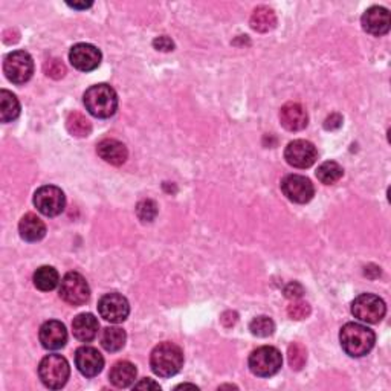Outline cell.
<instances>
[{
	"label": "cell",
	"instance_id": "cell-8",
	"mask_svg": "<svg viewBox=\"0 0 391 391\" xmlns=\"http://www.w3.org/2000/svg\"><path fill=\"white\" fill-rule=\"evenodd\" d=\"M90 296V287L86 278L78 272H68L60 283V298L71 306L86 304Z\"/></svg>",
	"mask_w": 391,
	"mask_h": 391
},
{
	"label": "cell",
	"instance_id": "cell-22",
	"mask_svg": "<svg viewBox=\"0 0 391 391\" xmlns=\"http://www.w3.org/2000/svg\"><path fill=\"white\" fill-rule=\"evenodd\" d=\"M277 26V16L274 9L267 6H258L251 16V28L257 32H269Z\"/></svg>",
	"mask_w": 391,
	"mask_h": 391
},
{
	"label": "cell",
	"instance_id": "cell-31",
	"mask_svg": "<svg viewBox=\"0 0 391 391\" xmlns=\"http://www.w3.org/2000/svg\"><path fill=\"white\" fill-rule=\"evenodd\" d=\"M43 71L46 76L54 80H61L66 76V66L60 59H49L43 64Z\"/></svg>",
	"mask_w": 391,
	"mask_h": 391
},
{
	"label": "cell",
	"instance_id": "cell-5",
	"mask_svg": "<svg viewBox=\"0 0 391 391\" xmlns=\"http://www.w3.org/2000/svg\"><path fill=\"white\" fill-rule=\"evenodd\" d=\"M249 370L258 378H271L282 368L283 358L278 349L271 346L258 347L249 355Z\"/></svg>",
	"mask_w": 391,
	"mask_h": 391
},
{
	"label": "cell",
	"instance_id": "cell-12",
	"mask_svg": "<svg viewBox=\"0 0 391 391\" xmlns=\"http://www.w3.org/2000/svg\"><path fill=\"white\" fill-rule=\"evenodd\" d=\"M282 191L287 199L295 203L311 202L315 194V188L311 179H307L300 174L286 176L282 181Z\"/></svg>",
	"mask_w": 391,
	"mask_h": 391
},
{
	"label": "cell",
	"instance_id": "cell-3",
	"mask_svg": "<svg viewBox=\"0 0 391 391\" xmlns=\"http://www.w3.org/2000/svg\"><path fill=\"white\" fill-rule=\"evenodd\" d=\"M85 106L89 114L100 119H106L115 115L118 109V95L109 85H95L85 92Z\"/></svg>",
	"mask_w": 391,
	"mask_h": 391
},
{
	"label": "cell",
	"instance_id": "cell-13",
	"mask_svg": "<svg viewBox=\"0 0 391 391\" xmlns=\"http://www.w3.org/2000/svg\"><path fill=\"white\" fill-rule=\"evenodd\" d=\"M71 64L81 72H90L100 66L101 63V52L94 44L89 43H78L72 46L69 52Z\"/></svg>",
	"mask_w": 391,
	"mask_h": 391
},
{
	"label": "cell",
	"instance_id": "cell-15",
	"mask_svg": "<svg viewBox=\"0 0 391 391\" xmlns=\"http://www.w3.org/2000/svg\"><path fill=\"white\" fill-rule=\"evenodd\" d=\"M39 338L42 346L46 350H59L66 346L68 330L64 327L63 323L57 320H51V321H46L40 327Z\"/></svg>",
	"mask_w": 391,
	"mask_h": 391
},
{
	"label": "cell",
	"instance_id": "cell-33",
	"mask_svg": "<svg viewBox=\"0 0 391 391\" xmlns=\"http://www.w3.org/2000/svg\"><path fill=\"white\" fill-rule=\"evenodd\" d=\"M303 294H304L303 286L296 282L289 283L284 287V296L289 298V300H298Z\"/></svg>",
	"mask_w": 391,
	"mask_h": 391
},
{
	"label": "cell",
	"instance_id": "cell-23",
	"mask_svg": "<svg viewBox=\"0 0 391 391\" xmlns=\"http://www.w3.org/2000/svg\"><path fill=\"white\" fill-rule=\"evenodd\" d=\"M20 115V102L9 90H0V119L2 123H11Z\"/></svg>",
	"mask_w": 391,
	"mask_h": 391
},
{
	"label": "cell",
	"instance_id": "cell-29",
	"mask_svg": "<svg viewBox=\"0 0 391 391\" xmlns=\"http://www.w3.org/2000/svg\"><path fill=\"white\" fill-rule=\"evenodd\" d=\"M287 358H289V366L292 370L298 371L306 366L307 361V350L300 342H292L287 349Z\"/></svg>",
	"mask_w": 391,
	"mask_h": 391
},
{
	"label": "cell",
	"instance_id": "cell-2",
	"mask_svg": "<svg viewBox=\"0 0 391 391\" xmlns=\"http://www.w3.org/2000/svg\"><path fill=\"white\" fill-rule=\"evenodd\" d=\"M150 367L153 373L161 378L178 375L184 367V351L173 342H161L150 355Z\"/></svg>",
	"mask_w": 391,
	"mask_h": 391
},
{
	"label": "cell",
	"instance_id": "cell-32",
	"mask_svg": "<svg viewBox=\"0 0 391 391\" xmlns=\"http://www.w3.org/2000/svg\"><path fill=\"white\" fill-rule=\"evenodd\" d=\"M287 315L292 320H304L311 315V306L304 301H294L292 304L287 306Z\"/></svg>",
	"mask_w": 391,
	"mask_h": 391
},
{
	"label": "cell",
	"instance_id": "cell-9",
	"mask_svg": "<svg viewBox=\"0 0 391 391\" xmlns=\"http://www.w3.org/2000/svg\"><path fill=\"white\" fill-rule=\"evenodd\" d=\"M34 205L43 216L55 217L63 212L64 205H66V198L64 193L54 185H44L34 194Z\"/></svg>",
	"mask_w": 391,
	"mask_h": 391
},
{
	"label": "cell",
	"instance_id": "cell-24",
	"mask_svg": "<svg viewBox=\"0 0 391 391\" xmlns=\"http://www.w3.org/2000/svg\"><path fill=\"white\" fill-rule=\"evenodd\" d=\"M60 283V275L57 272V269H54L52 266H42L35 271L34 274V284L37 289H40L43 292H48L55 289Z\"/></svg>",
	"mask_w": 391,
	"mask_h": 391
},
{
	"label": "cell",
	"instance_id": "cell-37",
	"mask_svg": "<svg viewBox=\"0 0 391 391\" xmlns=\"http://www.w3.org/2000/svg\"><path fill=\"white\" fill-rule=\"evenodd\" d=\"M68 5L73 9H88L92 6V2H68Z\"/></svg>",
	"mask_w": 391,
	"mask_h": 391
},
{
	"label": "cell",
	"instance_id": "cell-21",
	"mask_svg": "<svg viewBox=\"0 0 391 391\" xmlns=\"http://www.w3.org/2000/svg\"><path fill=\"white\" fill-rule=\"evenodd\" d=\"M110 383L118 388H127L135 383L136 379V367L128 361H119L112 367L109 373Z\"/></svg>",
	"mask_w": 391,
	"mask_h": 391
},
{
	"label": "cell",
	"instance_id": "cell-20",
	"mask_svg": "<svg viewBox=\"0 0 391 391\" xmlns=\"http://www.w3.org/2000/svg\"><path fill=\"white\" fill-rule=\"evenodd\" d=\"M18 232L26 241H39L46 236V225L35 214L28 212L18 223Z\"/></svg>",
	"mask_w": 391,
	"mask_h": 391
},
{
	"label": "cell",
	"instance_id": "cell-35",
	"mask_svg": "<svg viewBox=\"0 0 391 391\" xmlns=\"http://www.w3.org/2000/svg\"><path fill=\"white\" fill-rule=\"evenodd\" d=\"M342 126V116L339 114H332L324 121V128L325 130H337Z\"/></svg>",
	"mask_w": 391,
	"mask_h": 391
},
{
	"label": "cell",
	"instance_id": "cell-26",
	"mask_svg": "<svg viewBox=\"0 0 391 391\" xmlns=\"http://www.w3.org/2000/svg\"><path fill=\"white\" fill-rule=\"evenodd\" d=\"M66 128L72 136L86 138L92 132V124L85 115L80 114V112H72L66 119Z\"/></svg>",
	"mask_w": 391,
	"mask_h": 391
},
{
	"label": "cell",
	"instance_id": "cell-34",
	"mask_svg": "<svg viewBox=\"0 0 391 391\" xmlns=\"http://www.w3.org/2000/svg\"><path fill=\"white\" fill-rule=\"evenodd\" d=\"M153 46L157 51H162V52H170V51L174 49L173 40L169 39L167 35H161V37H157V39H155Z\"/></svg>",
	"mask_w": 391,
	"mask_h": 391
},
{
	"label": "cell",
	"instance_id": "cell-36",
	"mask_svg": "<svg viewBox=\"0 0 391 391\" xmlns=\"http://www.w3.org/2000/svg\"><path fill=\"white\" fill-rule=\"evenodd\" d=\"M135 388H136V390H143V388H147V390H148V388H152V390H161L160 384H156L155 380H152V379H143L141 383L135 384Z\"/></svg>",
	"mask_w": 391,
	"mask_h": 391
},
{
	"label": "cell",
	"instance_id": "cell-4",
	"mask_svg": "<svg viewBox=\"0 0 391 391\" xmlns=\"http://www.w3.org/2000/svg\"><path fill=\"white\" fill-rule=\"evenodd\" d=\"M39 376L44 387L51 390H60L66 385L71 376L69 362L61 355L44 356L39 366Z\"/></svg>",
	"mask_w": 391,
	"mask_h": 391
},
{
	"label": "cell",
	"instance_id": "cell-11",
	"mask_svg": "<svg viewBox=\"0 0 391 391\" xmlns=\"http://www.w3.org/2000/svg\"><path fill=\"white\" fill-rule=\"evenodd\" d=\"M284 160L295 169H309L318 160V152L312 143L304 141V139H295L287 144Z\"/></svg>",
	"mask_w": 391,
	"mask_h": 391
},
{
	"label": "cell",
	"instance_id": "cell-18",
	"mask_svg": "<svg viewBox=\"0 0 391 391\" xmlns=\"http://www.w3.org/2000/svg\"><path fill=\"white\" fill-rule=\"evenodd\" d=\"M100 323L92 313H80L72 321V332L81 342H90L97 338Z\"/></svg>",
	"mask_w": 391,
	"mask_h": 391
},
{
	"label": "cell",
	"instance_id": "cell-7",
	"mask_svg": "<svg viewBox=\"0 0 391 391\" xmlns=\"http://www.w3.org/2000/svg\"><path fill=\"white\" fill-rule=\"evenodd\" d=\"M4 72L6 78L14 85H25L34 73L32 57L25 51H14L8 54L4 61Z\"/></svg>",
	"mask_w": 391,
	"mask_h": 391
},
{
	"label": "cell",
	"instance_id": "cell-30",
	"mask_svg": "<svg viewBox=\"0 0 391 391\" xmlns=\"http://www.w3.org/2000/svg\"><path fill=\"white\" fill-rule=\"evenodd\" d=\"M136 214L143 222H153L157 216V205L152 199L141 200L136 205Z\"/></svg>",
	"mask_w": 391,
	"mask_h": 391
},
{
	"label": "cell",
	"instance_id": "cell-38",
	"mask_svg": "<svg viewBox=\"0 0 391 391\" xmlns=\"http://www.w3.org/2000/svg\"><path fill=\"white\" fill-rule=\"evenodd\" d=\"M179 388H193V390H198V387H196V385H190V384H182V385L176 387V390H179Z\"/></svg>",
	"mask_w": 391,
	"mask_h": 391
},
{
	"label": "cell",
	"instance_id": "cell-16",
	"mask_svg": "<svg viewBox=\"0 0 391 391\" xmlns=\"http://www.w3.org/2000/svg\"><path fill=\"white\" fill-rule=\"evenodd\" d=\"M362 28L371 35H384L390 31V13L387 8L383 6H371L364 13L361 18Z\"/></svg>",
	"mask_w": 391,
	"mask_h": 391
},
{
	"label": "cell",
	"instance_id": "cell-27",
	"mask_svg": "<svg viewBox=\"0 0 391 391\" xmlns=\"http://www.w3.org/2000/svg\"><path fill=\"white\" fill-rule=\"evenodd\" d=\"M342 174H344L342 167L335 161L324 162L318 167V170H316V178L325 185H332L335 182H338L342 178Z\"/></svg>",
	"mask_w": 391,
	"mask_h": 391
},
{
	"label": "cell",
	"instance_id": "cell-1",
	"mask_svg": "<svg viewBox=\"0 0 391 391\" xmlns=\"http://www.w3.org/2000/svg\"><path fill=\"white\" fill-rule=\"evenodd\" d=\"M339 341L342 350L351 358L366 356L373 349L376 342L375 332L367 325L358 323H347L339 332Z\"/></svg>",
	"mask_w": 391,
	"mask_h": 391
},
{
	"label": "cell",
	"instance_id": "cell-14",
	"mask_svg": "<svg viewBox=\"0 0 391 391\" xmlns=\"http://www.w3.org/2000/svg\"><path fill=\"white\" fill-rule=\"evenodd\" d=\"M76 366L80 373L86 378L98 376L104 367V358L94 347H80L76 351Z\"/></svg>",
	"mask_w": 391,
	"mask_h": 391
},
{
	"label": "cell",
	"instance_id": "cell-10",
	"mask_svg": "<svg viewBox=\"0 0 391 391\" xmlns=\"http://www.w3.org/2000/svg\"><path fill=\"white\" fill-rule=\"evenodd\" d=\"M98 312L101 315V318H104L106 321L119 324L127 320V316L130 313V306L126 296L112 292L100 298Z\"/></svg>",
	"mask_w": 391,
	"mask_h": 391
},
{
	"label": "cell",
	"instance_id": "cell-17",
	"mask_svg": "<svg viewBox=\"0 0 391 391\" xmlns=\"http://www.w3.org/2000/svg\"><path fill=\"white\" fill-rule=\"evenodd\" d=\"M280 123L289 132H300L309 124V116L301 104L287 102L280 110Z\"/></svg>",
	"mask_w": 391,
	"mask_h": 391
},
{
	"label": "cell",
	"instance_id": "cell-19",
	"mask_svg": "<svg viewBox=\"0 0 391 391\" xmlns=\"http://www.w3.org/2000/svg\"><path fill=\"white\" fill-rule=\"evenodd\" d=\"M97 153L101 160L112 165H123L128 156L126 145L116 139H102L97 145Z\"/></svg>",
	"mask_w": 391,
	"mask_h": 391
},
{
	"label": "cell",
	"instance_id": "cell-6",
	"mask_svg": "<svg viewBox=\"0 0 391 391\" xmlns=\"http://www.w3.org/2000/svg\"><path fill=\"white\" fill-rule=\"evenodd\" d=\"M387 307L383 298L373 294H362L351 303V313L355 318L367 324H376L385 316Z\"/></svg>",
	"mask_w": 391,
	"mask_h": 391
},
{
	"label": "cell",
	"instance_id": "cell-28",
	"mask_svg": "<svg viewBox=\"0 0 391 391\" xmlns=\"http://www.w3.org/2000/svg\"><path fill=\"white\" fill-rule=\"evenodd\" d=\"M249 330L255 337L267 338L275 332V323L269 316H257L249 324Z\"/></svg>",
	"mask_w": 391,
	"mask_h": 391
},
{
	"label": "cell",
	"instance_id": "cell-25",
	"mask_svg": "<svg viewBox=\"0 0 391 391\" xmlns=\"http://www.w3.org/2000/svg\"><path fill=\"white\" fill-rule=\"evenodd\" d=\"M127 335L119 327H106L101 335V346L106 351L115 353L126 346Z\"/></svg>",
	"mask_w": 391,
	"mask_h": 391
}]
</instances>
